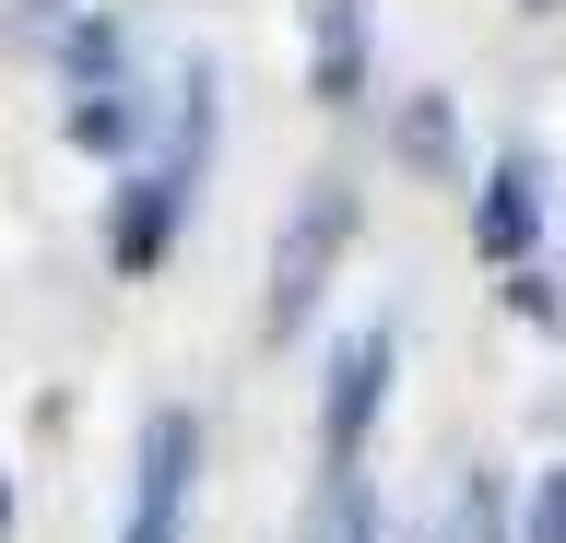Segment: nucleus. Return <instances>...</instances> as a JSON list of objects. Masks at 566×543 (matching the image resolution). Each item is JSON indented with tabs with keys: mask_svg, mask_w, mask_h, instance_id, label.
<instances>
[{
	"mask_svg": "<svg viewBox=\"0 0 566 543\" xmlns=\"http://www.w3.org/2000/svg\"><path fill=\"white\" fill-rule=\"evenodd\" d=\"M177 213H189V178H177V166H130V178H118V213H106V260H118V272H154V260L177 249Z\"/></svg>",
	"mask_w": 566,
	"mask_h": 543,
	"instance_id": "obj_5",
	"label": "nucleus"
},
{
	"mask_svg": "<svg viewBox=\"0 0 566 543\" xmlns=\"http://www.w3.org/2000/svg\"><path fill=\"white\" fill-rule=\"evenodd\" d=\"M60 130H71V154H106V166H130V154H142V130H154V107H142L130 83H106V95H71V118H60Z\"/></svg>",
	"mask_w": 566,
	"mask_h": 543,
	"instance_id": "obj_7",
	"label": "nucleus"
},
{
	"mask_svg": "<svg viewBox=\"0 0 566 543\" xmlns=\"http://www.w3.org/2000/svg\"><path fill=\"white\" fill-rule=\"evenodd\" d=\"M378 401H389V331H354L343 355H331V390H318V461H331V472L366 461Z\"/></svg>",
	"mask_w": 566,
	"mask_h": 543,
	"instance_id": "obj_3",
	"label": "nucleus"
},
{
	"mask_svg": "<svg viewBox=\"0 0 566 543\" xmlns=\"http://www.w3.org/2000/svg\"><path fill=\"white\" fill-rule=\"evenodd\" d=\"M343 543H389V520H378V497H354V520H343Z\"/></svg>",
	"mask_w": 566,
	"mask_h": 543,
	"instance_id": "obj_13",
	"label": "nucleus"
},
{
	"mask_svg": "<svg viewBox=\"0 0 566 543\" xmlns=\"http://www.w3.org/2000/svg\"><path fill=\"white\" fill-rule=\"evenodd\" d=\"M531 237H543V154L520 143V154H495L484 189H472V249H484L495 272H520Z\"/></svg>",
	"mask_w": 566,
	"mask_h": 543,
	"instance_id": "obj_4",
	"label": "nucleus"
},
{
	"mask_svg": "<svg viewBox=\"0 0 566 543\" xmlns=\"http://www.w3.org/2000/svg\"><path fill=\"white\" fill-rule=\"evenodd\" d=\"M0 532H12V484H0Z\"/></svg>",
	"mask_w": 566,
	"mask_h": 543,
	"instance_id": "obj_15",
	"label": "nucleus"
},
{
	"mask_svg": "<svg viewBox=\"0 0 566 543\" xmlns=\"http://www.w3.org/2000/svg\"><path fill=\"white\" fill-rule=\"evenodd\" d=\"M60 12H71V0H24V24H60Z\"/></svg>",
	"mask_w": 566,
	"mask_h": 543,
	"instance_id": "obj_14",
	"label": "nucleus"
},
{
	"mask_svg": "<svg viewBox=\"0 0 566 543\" xmlns=\"http://www.w3.org/2000/svg\"><path fill=\"white\" fill-rule=\"evenodd\" d=\"M520 543H566V472H531V508H520Z\"/></svg>",
	"mask_w": 566,
	"mask_h": 543,
	"instance_id": "obj_11",
	"label": "nucleus"
},
{
	"mask_svg": "<svg viewBox=\"0 0 566 543\" xmlns=\"http://www.w3.org/2000/svg\"><path fill=\"white\" fill-rule=\"evenodd\" d=\"M343 249H354V189L343 178H307V201H295L283 237H272V295H260V331H272V343H295V331L318 320Z\"/></svg>",
	"mask_w": 566,
	"mask_h": 543,
	"instance_id": "obj_1",
	"label": "nucleus"
},
{
	"mask_svg": "<svg viewBox=\"0 0 566 543\" xmlns=\"http://www.w3.org/2000/svg\"><path fill=\"white\" fill-rule=\"evenodd\" d=\"M189 484H201V414H154L142 426V461H130V520H118V543H177L189 532Z\"/></svg>",
	"mask_w": 566,
	"mask_h": 543,
	"instance_id": "obj_2",
	"label": "nucleus"
},
{
	"mask_svg": "<svg viewBox=\"0 0 566 543\" xmlns=\"http://www.w3.org/2000/svg\"><path fill=\"white\" fill-rule=\"evenodd\" d=\"M307 95L318 107L366 95V0H307Z\"/></svg>",
	"mask_w": 566,
	"mask_h": 543,
	"instance_id": "obj_6",
	"label": "nucleus"
},
{
	"mask_svg": "<svg viewBox=\"0 0 566 543\" xmlns=\"http://www.w3.org/2000/svg\"><path fill=\"white\" fill-rule=\"evenodd\" d=\"M507 307H520V320H566V307H555V284H543L531 260H520V272H507Z\"/></svg>",
	"mask_w": 566,
	"mask_h": 543,
	"instance_id": "obj_12",
	"label": "nucleus"
},
{
	"mask_svg": "<svg viewBox=\"0 0 566 543\" xmlns=\"http://www.w3.org/2000/svg\"><path fill=\"white\" fill-rule=\"evenodd\" d=\"M437 543H507V484H495V472H460V484H449V520H437Z\"/></svg>",
	"mask_w": 566,
	"mask_h": 543,
	"instance_id": "obj_10",
	"label": "nucleus"
},
{
	"mask_svg": "<svg viewBox=\"0 0 566 543\" xmlns=\"http://www.w3.org/2000/svg\"><path fill=\"white\" fill-rule=\"evenodd\" d=\"M118 60H130L118 12H83V24H60V72H71V95H106V83H118Z\"/></svg>",
	"mask_w": 566,
	"mask_h": 543,
	"instance_id": "obj_8",
	"label": "nucleus"
},
{
	"mask_svg": "<svg viewBox=\"0 0 566 543\" xmlns=\"http://www.w3.org/2000/svg\"><path fill=\"white\" fill-rule=\"evenodd\" d=\"M389 143H401V166H424V178H449V166H460V107H449V95H413Z\"/></svg>",
	"mask_w": 566,
	"mask_h": 543,
	"instance_id": "obj_9",
	"label": "nucleus"
}]
</instances>
